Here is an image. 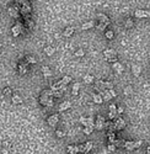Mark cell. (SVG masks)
<instances>
[{"label":"cell","instance_id":"6da1fadb","mask_svg":"<svg viewBox=\"0 0 150 154\" xmlns=\"http://www.w3.org/2000/svg\"><path fill=\"white\" fill-rule=\"evenodd\" d=\"M21 10L20 13L24 15V19H30V14H31V4L28 1H21Z\"/></svg>","mask_w":150,"mask_h":154},{"label":"cell","instance_id":"7a4b0ae2","mask_svg":"<svg viewBox=\"0 0 150 154\" xmlns=\"http://www.w3.org/2000/svg\"><path fill=\"white\" fill-rule=\"evenodd\" d=\"M27 71H28V63L27 62H20L18 63V73L21 75H25V74H27Z\"/></svg>","mask_w":150,"mask_h":154},{"label":"cell","instance_id":"3957f363","mask_svg":"<svg viewBox=\"0 0 150 154\" xmlns=\"http://www.w3.org/2000/svg\"><path fill=\"white\" fill-rule=\"evenodd\" d=\"M105 123H106L105 118L98 115V116L96 117V121H95V128H96V129H102L104 126H105Z\"/></svg>","mask_w":150,"mask_h":154},{"label":"cell","instance_id":"277c9868","mask_svg":"<svg viewBox=\"0 0 150 154\" xmlns=\"http://www.w3.org/2000/svg\"><path fill=\"white\" fill-rule=\"evenodd\" d=\"M47 121H48V125L50 127H56L57 123H58V121H59V116L58 115H52V116L48 117Z\"/></svg>","mask_w":150,"mask_h":154},{"label":"cell","instance_id":"5b68a950","mask_svg":"<svg viewBox=\"0 0 150 154\" xmlns=\"http://www.w3.org/2000/svg\"><path fill=\"white\" fill-rule=\"evenodd\" d=\"M113 123H114V127H116V131H120V129H123L126 127V121L123 118H120V117H118Z\"/></svg>","mask_w":150,"mask_h":154},{"label":"cell","instance_id":"8992f818","mask_svg":"<svg viewBox=\"0 0 150 154\" xmlns=\"http://www.w3.org/2000/svg\"><path fill=\"white\" fill-rule=\"evenodd\" d=\"M65 89H66V86H64L60 82H56L54 84L50 86V90L52 91H64Z\"/></svg>","mask_w":150,"mask_h":154},{"label":"cell","instance_id":"52a82bcc","mask_svg":"<svg viewBox=\"0 0 150 154\" xmlns=\"http://www.w3.org/2000/svg\"><path fill=\"white\" fill-rule=\"evenodd\" d=\"M21 31H22V25L20 22L17 25H15V26H12V28H11V32H12V36L14 37H17L21 33Z\"/></svg>","mask_w":150,"mask_h":154},{"label":"cell","instance_id":"ba28073f","mask_svg":"<svg viewBox=\"0 0 150 154\" xmlns=\"http://www.w3.org/2000/svg\"><path fill=\"white\" fill-rule=\"evenodd\" d=\"M134 16L135 17H150V11L148 10H136L134 13Z\"/></svg>","mask_w":150,"mask_h":154},{"label":"cell","instance_id":"9c48e42d","mask_svg":"<svg viewBox=\"0 0 150 154\" xmlns=\"http://www.w3.org/2000/svg\"><path fill=\"white\" fill-rule=\"evenodd\" d=\"M104 54H105L107 60L111 59V58H116V57H117V53H116L114 49H105V51H104Z\"/></svg>","mask_w":150,"mask_h":154},{"label":"cell","instance_id":"30bf717a","mask_svg":"<svg viewBox=\"0 0 150 154\" xmlns=\"http://www.w3.org/2000/svg\"><path fill=\"white\" fill-rule=\"evenodd\" d=\"M50 98H52V96H48V95L44 93V90H43L42 94H41V96H40V102H41V105L47 106V102H48V100H49Z\"/></svg>","mask_w":150,"mask_h":154},{"label":"cell","instance_id":"8fae6325","mask_svg":"<svg viewBox=\"0 0 150 154\" xmlns=\"http://www.w3.org/2000/svg\"><path fill=\"white\" fill-rule=\"evenodd\" d=\"M94 89L96 90V91H104L105 90V86H104V80H98V82H96L95 84H94Z\"/></svg>","mask_w":150,"mask_h":154},{"label":"cell","instance_id":"7c38bea8","mask_svg":"<svg viewBox=\"0 0 150 154\" xmlns=\"http://www.w3.org/2000/svg\"><path fill=\"white\" fill-rule=\"evenodd\" d=\"M98 95L101 96V98L104 99V101H110L112 96H111V94L108 93V90H104V91H100L98 93Z\"/></svg>","mask_w":150,"mask_h":154},{"label":"cell","instance_id":"4fadbf2b","mask_svg":"<svg viewBox=\"0 0 150 154\" xmlns=\"http://www.w3.org/2000/svg\"><path fill=\"white\" fill-rule=\"evenodd\" d=\"M112 68L116 70L117 73H122V71H124V67H123V64H122V63H120V62H116V63H113Z\"/></svg>","mask_w":150,"mask_h":154},{"label":"cell","instance_id":"5bb4252c","mask_svg":"<svg viewBox=\"0 0 150 154\" xmlns=\"http://www.w3.org/2000/svg\"><path fill=\"white\" fill-rule=\"evenodd\" d=\"M98 20H100V22H102L105 26H107V25H110V24H111L110 19H108L106 15H104V14H100V15H98Z\"/></svg>","mask_w":150,"mask_h":154},{"label":"cell","instance_id":"9a60e30c","mask_svg":"<svg viewBox=\"0 0 150 154\" xmlns=\"http://www.w3.org/2000/svg\"><path fill=\"white\" fill-rule=\"evenodd\" d=\"M70 106H72V102L70 101H63L59 106V111H65V110L70 109Z\"/></svg>","mask_w":150,"mask_h":154},{"label":"cell","instance_id":"2e32d148","mask_svg":"<svg viewBox=\"0 0 150 154\" xmlns=\"http://www.w3.org/2000/svg\"><path fill=\"white\" fill-rule=\"evenodd\" d=\"M123 147L127 150H134V140H126Z\"/></svg>","mask_w":150,"mask_h":154},{"label":"cell","instance_id":"e0dca14e","mask_svg":"<svg viewBox=\"0 0 150 154\" xmlns=\"http://www.w3.org/2000/svg\"><path fill=\"white\" fill-rule=\"evenodd\" d=\"M18 10L14 8V6H11V8H9V15L10 16H12V17H18Z\"/></svg>","mask_w":150,"mask_h":154},{"label":"cell","instance_id":"ac0fdd59","mask_svg":"<svg viewBox=\"0 0 150 154\" xmlns=\"http://www.w3.org/2000/svg\"><path fill=\"white\" fill-rule=\"evenodd\" d=\"M132 71H133L134 76H139V75H140V71H142V69H140V67H139V65L133 64V65H132Z\"/></svg>","mask_w":150,"mask_h":154},{"label":"cell","instance_id":"d6986e66","mask_svg":"<svg viewBox=\"0 0 150 154\" xmlns=\"http://www.w3.org/2000/svg\"><path fill=\"white\" fill-rule=\"evenodd\" d=\"M75 28L74 27H66L65 30H64V32H63V35L65 36V37H70L73 33H74Z\"/></svg>","mask_w":150,"mask_h":154},{"label":"cell","instance_id":"ffe728a7","mask_svg":"<svg viewBox=\"0 0 150 154\" xmlns=\"http://www.w3.org/2000/svg\"><path fill=\"white\" fill-rule=\"evenodd\" d=\"M42 71H43V75H44L46 78H49V76L52 75L50 68H49V67H47V65H43V67H42Z\"/></svg>","mask_w":150,"mask_h":154},{"label":"cell","instance_id":"44dd1931","mask_svg":"<svg viewBox=\"0 0 150 154\" xmlns=\"http://www.w3.org/2000/svg\"><path fill=\"white\" fill-rule=\"evenodd\" d=\"M95 26V21H89V22H85V24H82V26H81V30H89V28L94 27Z\"/></svg>","mask_w":150,"mask_h":154},{"label":"cell","instance_id":"7402d4cb","mask_svg":"<svg viewBox=\"0 0 150 154\" xmlns=\"http://www.w3.org/2000/svg\"><path fill=\"white\" fill-rule=\"evenodd\" d=\"M92 99H94V102L95 104H102L104 102V99L101 98L98 94H92Z\"/></svg>","mask_w":150,"mask_h":154},{"label":"cell","instance_id":"603a6c76","mask_svg":"<svg viewBox=\"0 0 150 154\" xmlns=\"http://www.w3.org/2000/svg\"><path fill=\"white\" fill-rule=\"evenodd\" d=\"M70 82H72V78H70L69 75H65V76H64V78H63V79L60 80V83L64 85V86H66V85L69 84Z\"/></svg>","mask_w":150,"mask_h":154},{"label":"cell","instance_id":"cb8c5ba5","mask_svg":"<svg viewBox=\"0 0 150 154\" xmlns=\"http://www.w3.org/2000/svg\"><path fill=\"white\" fill-rule=\"evenodd\" d=\"M25 25H26V27L28 28V30H32L34 24H33V21L31 19H25Z\"/></svg>","mask_w":150,"mask_h":154},{"label":"cell","instance_id":"d4e9b609","mask_svg":"<svg viewBox=\"0 0 150 154\" xmlns=\"http://www.w3.org/2000/svg\"><path fill=\"white\" fill-rule=\"evenodd\" d=\"M124 27L126 28L133 27V20H132V19H126V20H124Z\"/></svg>","mask_w":150,"mask_h":154},{"label":"cell","instance_id":"484cf974","mask_svg":"<svg viewBox=\"0 0 150 154\" xmlns=\"http://www.w3.org/2000/svg\"><path fill=\"white\" fill-rule=\"evenodd\" d=\"M84 82H85L86 84H91V83H94V76L90 75V74L85 75V76H84Z\"/></svg>","mask_w":150,"mask_h":154},{"label":"cell","instance_id":"4316f807","mask_svg":"<svg viewBox=\"0 0 150 154\" xmlns=\"http://www.w3.org/2000/svg\"><path fill=\"white\" fill-rule=\"evenodd\" d=\"M84 145H85V152H86V153H89L91 149H92V147H94V143L89 140V142H86V143H85Z\"/></svg>","mask_w":150,"mask_h":154},{"label":"cell","instance_id":"83f0119b","mask_svg":"<svg viewBox=\"0 0 150 154\" xmlns=\"http://www.w3.org/2000/svg\"><path fill=\"white\" fill-rule=\"evenodd\" d=\"M44 52H46V54H47V56H52V54L56 52V49H54L53 47H50V46H49V47H46L44 48Z\"/></svg>","mask_w":150,"mask_h":154},{"label":"cell","instance_id":"f1b7e54d","mask_svg":"<svg viewBox=\"0 0 150 154\" xmlns=\"http://www.w3.org/2000/svg\"><path fill=\"white\" fill-rule=\"evenodd\" d=\"M12 102H14L15 105H20V104L22 102V99H21V96H18V95H14V96H12Z\"/></svg>","mask_w":150,"mask_h":154},{"label":"cell","instance_id":"f546056e","mask_svg":"<svg viewBox=\"0 0 150 154\" xmlns=\"http://www.w3.org/2000/svg\"><path fill=\"white\" fill-rule=\"evenodd\" d=\"M79 89H80V83H75L73 85V95H78L79 94Z\"/></svg>","mask_w":150,"mask_h":154},{"label":"cell","instance_id":"4dcf8cb0","mask_svg":"<svg viewBox=\"0 0 150 154\" xmlns=\"http://www.w3.org/2000/svg\"><path fill=\"white\" fill-rule=\"evenodd\" d=\"M26 62L28 63V64H36L37 63V60H36V58L32 56H27L26 57Z\"/></svg>","mask_w":150,"mask_h":154},{"label":"cell","instance_id":"1f68e13d","mask_svg":"<svg viewBox=\"0 0 150 154\" xmlns=\"http://www.w3.org/2000/svg\"><path fill=\"white\" fill-rule=\"evenodd\" d=\"M104 86H105V90H111L113 89V84L111 82H107V80H104Z\"/></svg>","mask_w":150,"mask_h":154},{"label":"cell","instance_id":"d6a6232c","mask_svg":"<svg viewBox=\"0 0 150 154\" xmlns=\"http://www.w3.org/2000/svg\"><path fill=\"white\" fill-rule=\"evenodd\" d=\"M107 136H108L110 144H114L116 143V136H114V133H111V134H107Z\"/></svg>","mask_w":150,"mask_h":154},{"label":"cell","instance_id":"836d02e7","mask_svg":"<svg viewBox=\"0 0 150 154\" xmlns=\"http://www.w3.org/2000/svg\"><path fill=\"white\" fill-rule=\"evenodd\" d=\"M56 134H57V137L62 138V137H64L66 133H65V131H63V129H57V131H56Z\"/></svg>","mask_w":150,"mask_h":154},{"label":"cell","instance_id":"e575fe53","mask_svg":"<svg viewBox=\"0 0 150 154\" xmlns=\"http://www.w3.org/2000/svg\"><path fill=\"white\" fill-rule=\"evenodd\" d=\"M132 93H133V88L132 86H126L124 88V94L126 95H130Z\"/></svg>","mask_w":150,"mask_h":154},{"label":"cell","instance_id":"d590c367","mask_svg":"<svg viewBox=\"0 0 150 154\" xmlns=\"http://www.w3.org/2000/svg\"><path fill=\"white\" fill-rule=\"evenodd\" d=\"M84 54H85V52H84V49H81V48H79V49L75 51V56L76 57H84Z\"/></svg>","mask_w":150,"mask_h":154},{"label":"cell","instance_id":"8d00e7d4","mask_svg":"<svg viewBox=\"0 0 150 154\" xmlns=\"http://www.w3.org/2000/svg\"><path fill=\"white\" fill-rule=\"evenodd\" d=\"M105 35H106V37H107L108 40H112V38H113V36H114L113 31H111V30H110V31H106Z\"/></svg>","mask_w":150,"mask_h":154},{"label":"cell","instance_id":"74e56055","mask_svg":"<svg viewBox=\"0 0 150 154\" xmlns=\"http://www.w3.org/2000/svg\"><path fill=\"white\" fill-rule=\"evenodd\" d=\"M110 113H117V106L116 105H110Z\"/></svg>","mask_w":150,"mask_h":154},{"label":"cell","instance_id":"f35d334b","mask_svg":"<svg viewBox=\"0 0 150 154\" xmlns=\"http://www.w3.org/2000/svg\"><path fill=\"white\" fill-rule=\"evenodd\" d=\"M88 127H95V121L91 118V117H88Z\"/></svg>","mask_w":150,"mask_h":154},{"label":"cell","instance_id":"ab89813d","mask_svg":"<svg viewBox=\"0 0 150 154\" xmlns=\"http://www.w3.org/2000/svg\"><path fill=\"white\" fill-rule=\"evenodd\" d=\"M2 94H4L5 96H10V95H11V89H10V88H5L4 91H2Z\"/></svg>","mask_w":150,"mask_h":154},{"label":"cell","instance_id":"60d3db41","mask_svg":"<svg viewBox=\"0 0 150 154\" xmlns=\"http://www.w3.org/2000/svg\"><path fill=\"white\" fill-rule=\"evenodd\" d=\"M80 123L88 127V117H80Z\"/></svg>","mask_w":150,"mask_h":154},{"label":"cell","instance_id":"b9f144b4","mask_svg":"<svg viewBox=\"0 0 150 154\" xmlns=\"http://www.w3.org/2000/svg\"><path fill=\"white\" fill-rule=\"evenodd\" d=\"M96 27H97V30H98V31H105V30H106V26L102 24V22H98Z\"/></svg>","mask_w":150,"mask_h":154},{"label":"cell","instance_id":"7bdbcfd3","mask_svg":"<svg viewBox=\"0 0 150 154\" xmlns=\"http://www.w3.org/2000/svg\"><path fill=\"white\" fill-rule=\"evenodd\" d=\"M107 150H108L110 153L114 152V150H116V145H114V144H108V147H107Z\"/></svg>","mask_w":150,"mask_h":154},{"label":"cell","instance_id":"ee69618b","mask_svg":"<svg viewBox=\"0 0 150 154\" xmlns=\"http://www.w3.org/2000/svg\"><path fill=\"white\" fill-rule=\"evenodd\" d=\"M92 131H94L92 127H85V128H84V133H85V134H90V133H92Z\"/></svg>","mask_w":150,"mask_h":154},{"label":"cell","instance_id":"f6af8a7d","mask_svg":"<svg viewBox=\"0 0 150 154\" xmlns=\"http://www.w3.org/2000/svg\"><path fill=\"white\" fill-rule=\"evenodd\" d=\"M63 95V91H53V98H60Z\"/></svg>","mask_w":150,"mask_h":154},{"label":"cell","instance_id":"bcb514c9","mask_svg":"<svg viewBox=\"0 0 150 154\" xmlns=\"http://www.w3.org/2000/svg\"><path fill=\"white\" fill-rule=\"evenodd\" d=\"M142 144H143V140H135V142H134V149L139 148Z\"/></svg>","mask_w":150,"mask_h":154},{"label":"cell","instance_id":"7dc6e473","mask_svg":"<svg viewBox=\"0 0 150 154\" xmlns=\"http://www.w3.org/2000/svg\"><path fill=\"white\" fill-rule=\"evenodd\" d=\"M53 105H54V101H53V98H50L47 102V107H52Z\"/></svg>","mask_w":150,"mask_h":154},{"label":"cell","instance_id":"c3c4849f","mask_svg":"<svg viewBox=\"0 0 150 154\" xmlns=\"http://www.w3.org/2000/svg\"><path fill=\"white\" fill-rule=\"evenodd\" d=\"M123 112H124V110H123V107H122V106L117 107V115H122Z\"/></svg>","mask_w":150,"mask_h":154},{"label":"cell","instance_id":"681fc988","mask_svg":"<svg viewBox=\"0 0 150 154\" xmlns=\"http://www.w3.org/2000/svg\"><path fill=\"white\" fill-rule=\"evenodd\" d=\"M108 93L111 94V96H112V98H114V96H117V94H116V91H114L113 89H111V90H108Z\"/></svg>","mask_w":150,"mask_h":154},{"label":"cell","instance_id":"f907efd6","mask_svg":"<svg viewBox=\"0 0 150 154\" xmlns=\"http://www.w3.org/2000/svg\"><path fill=\"white\" fill-rule=\"evenodd\" d=\"M108 62H112V63H116V62H117V57H116V58H111V59H108Z\"/></svg>","mask_w":150,"mask_h":154},{"label":"cell","instance_id":"816d5d0a","mask_svg":"<svg viewBox=\"0 0 150 154\" xmlns=\"http://www.w3.org/2000/svg\"><path fill=\"white\" fill-rule=\"evenodd\" d=\"M74 152L76 154H79V147H78V145H74Z\"/></svg>","mask_w":150,"mask_h":154},{"label":"cell","instance_id":"f5cc1de1","mask_svg":"<svg viewBox=\"0 0 150 154\" xmlns=\"http://www.w3.org/2000/svg\"><path fill=\"white\" fill-rule=\"evenodd\" d=\"M146 154H150V147H148V148H146Z\"/></svg>","mask_w":150,"mask_h":154},{"label":"cell","instance_id":"db71d44e","mask_svg":"<svg viewBox=\"0 0 150 154\" xmlns=\"http://www.w3.org/2000/svg\"><path fill=\"white\" fill-rule=\"evenodd\" d=\"M0 47H1V42H0Z\"/></svg>","mask_w":150,"mask_h":154}]
</instances>
